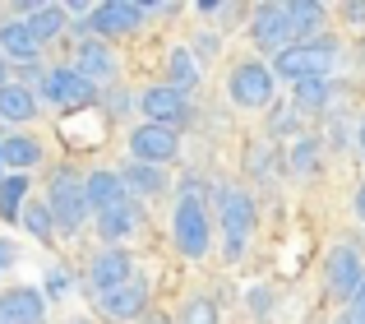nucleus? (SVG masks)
Segmentation results:
<instances>
[{
  "label": "nucleus",
  "mask_w": 365,
  "mask_h": 324,
  "mask_svg": "<svg viewBox=\"0 0 365 324\" xmlns=\"http://www.w3.org/2000/svg\"><path fill=\"white\" fill-rule=\"evenodd\" d=\"M333 70H338V37H329V33L287 46L273 61V74L282 83H292V88L296 83H310V79H333Z\"/></svg>",
  "instance_id": "f257e3e1"
},
{
  "label": "nucleus",
  "mask_w": 365,
  "mask_h": 324,
  "mask_svg": "<svg viewBox=\"0 0 365 324\" xmlns=\"http://www.w3.org/2000/svg\"><path fill=\"white\" fill-rule=\"evenodd\" d=\"M46 204H51V218H56V232H61V236L83 232L88 218H93L88 176H79L74 167H56L51 181H46Z\"/></svg>",
  "instance_id": "f03ea898"
},
{
  "label": "nucleus",
  "mask_w": 365,
  "mask_h": 324,
  "mask_svg": "<svg viewBox=\"0 0 365 324\" xmlns=\"http://www.w3.org/2000/svg\"><path fill=\"white\" fill-rule=\"evenodd\" d=\"M213 208L217 218H222V255L227 260H241L250 236H255V199H250V190L241 186H217L213 190Z\"/></svg>",
  "instance_id": "7ed1b4c3"
},
{
  "label": "nucleus",
  "mask_w": 365,
  "mask_h": 324,
  "mask_svg": "<svg viewBox=\"0 0 365 324\" xmlns=\"http://www.w3.org/2000/svg\"><path fill=\"white\" fill-rule=\"evenodd\" d=\"M171 241L185 260H204L213 250V218H208V204L199 195H176V208H171Z\"/></svg>",
  "instance_id": "20e7f679"
},
{
  "label": "nucleus",
  "mask_w": 365,
  "mask_h": 324,
  "mask_svg": "<svg viewBox=\"0 0 365 324\" xmlns=\"http://www.w3.org/2000/svg\"><path fill=\"white\" fill-rule=\"evenodd\" d=\"M37 98L46 107H65V111H88L102 102V88L93 79H83L74 65H46L42 83H37Z\"/></svg>",
  "instance_id": "39448f33"
},
{
  "label": "nucleus",
  "mask_w": 365,
  "mask_h": 324,
  "mask_svg": "<svg viewBox=\"0 0 365 324\" xmlns=\"http://www.w3.org/2000/svg\"><path fill=\"white\" fill-rule=\"evenodd\" d=\"M227 93H232V102L241 111H273V98H277V74H273V65L259 61V56L232 65V74H227Z\"/></svg>",
  "instance_id": "423d86ee"
},
{
  "label": "nucleus",
  "mask_w": 365,
  "mask_h": 324,
  "mask_svg": "<svg viewBox=\"0 0 365 324\" xmlns=\"http://www.w3.org/2000/svg\"><path fill=\"white\" fill-rule=\"evenodd\" d=\"M158 14V5H143V0H107V5H93L88 24L79 28L83 37H98V42H111V37H134L143 28V19Z\"/></svg>",
  "instance_id": "0eeeda50"
},
{
  "label": "nucleus",
  "mask_w": 365,
  "mask_h": 324,
  "mask_svg": "<svg viewBox=\"0 0 365 324\" xmlns=\"http://www.w3.org/2000/svg\"><path fill=\"white\" fill-rule=\"evenodd\" d=\"M250 42H255L259 56H282L287 46L305 42L301 28L292 24V14H287V5H259L255 14H250Z\"/></svg>",
  "instance_id": "6e6552de"
},
{
  "label": "nucleus",
  "mask_w": 365,
  "mask_h": 324,
  "mask_svg": "<svg viewBox=\"0 0 365 324\" xmlns=\"http://www.w3.org/2000/svg\"><path fill=\"white\" fill-rule=\"evenodd\" d=\"M139 111L148 126H167L180 135V126H190V116H195V107H190V93L171 88V83H148V88L139 93Z\"/></svg>",
  "instance_id": "1a4fd4ad"
},
{
  "label": "nucleus",
  "mask_w": 365,
  "mask_h": 324,
  "mask_svg": "<svg viewBox=\"0 0 365 324\" xmlns=\"http://www.w3.org/2000/svg\"><path fill=\"white\" fill-rule=\"evenodd\" d=\"M134 273L139 269H134V255L125 250V245H102L88 260V288H93V297H107V292L125 288Z\"/></svg>",
  "instance_id": "9d476101"
},
{
  "label": "nucleus",
  "mask_w": 365,
  "mask_h": 324,
  "mask_svg": "<svg viewBox=\"0 0 365 324\" xmlns=\"http://www.w3.org/2000/svg\"><path fill=\"white\" fill-rule=\"evenodd\" d=\"M324 283H329V292L338 301H351V297H356V288L365 283V260H361L356 245H347V241L333 245L329 260H324Z\"/></svg>",
  "instance_id": "9b49d317"
},
{
  "label": "nucleus",
  "mask_w": 365,
  "mask_h": 324,
  "mask_svg": "<svg viewBox=\"0 0 365 324\" xmlns=\"http://www.w3.org/2000/svg\"><path fill=\"white\" fill-rule=\"evenodd\" d=\"M130 158L134 162H153V167H167V162L180 158V135L167 126H148V121H139V126L130 130Z\"/></svg>",
  "instance_id": "f8f14e48"
},
{
  "label": "nucleus",
  "mask_w": 365,
  "mask_h": 324,
  "mask_svg": "<svg viewBox=\"0 0 365 324\" xmlns=\"http://www.w3.org/2000/svg\"><path fill=\"white\" fill-rule=\"evenodd\" d=\"M74 70L83 74V79L93 83H111L120 70L116 51H111V42H98V37H79V46H74Z\"/></svg>",
  "instance_id": "ddd939ff"
},
{
  "label": "nucleus",
  "mask_w": 365,
  "mask_h": 324,
  "mask_svg": "<svg viewBox=\"0 0 365 324\" xmlns=\"http://www.w3.org/2000/svg\"><path fill=\"white\" fill-rule=\"evenodd\" d=\"M0 56L9 65H42V42L24 19H0Z\"/></svg>",
  "instance_id": "4468645a"
},
{
  "label": "nucleus",
  "mask_w": 365,
  "mask_h": 324,
  "mask_svg": "<svg viewBox=\"0 0 365 324\" xmlns=\"http://www.w3.org/2000/svg\"><path fill=\"white\" fill-rule=\"evenodd\" d=\"M148 278L143 273H134L125 288H116V292H107V297H98V306L107 310L111 320H143L148 315Z\"/></svg>",
  "instance_id": "2eb2a0df"
},
{
  "label": "nucleus",
  "mask_w": 365,
  "mask_h": 324,
  "mask_svg": "<svg viewBox=\"0 0 365 324\" xmlns=\"http://www.w3.org/2000/svg\"><path fill=\"white\" fill-rule=\"evenodd\" d=\"M46 292L42 288H9L0 292V324H42Z\"/></svg>",
  "instance_id": "dca6fc26"
},
{
  "label": "nucleus",
  "mask_w": 365,
  "mask_h": 324,
  "mask_svg": "<svg viewBox=\"0 0 365 324\" xmlns=\"http://www.w3.org/2000/svg\"><path fill=\"white\" fill-rule=\"evenodd\" d=\"M93 227H98V236L107 245H120L125 236H134L143 227V208H139V199H125V204L116 208H107V213H98L93 218Z\"/></svg>",
  "instance_id": "f3484780"
},
{
  "label": "nucleus",
  "mask_w": 365,
  "mask_h": 324,
  "mask_svg": "<svg viewBox=\"0 0 365 324\" xmlns=\"http://www.w3.org/2000/svg\"><path fill=\"white\" fill-rule=\"evenodd\" d=\"M125 199H134V195H130V186H125V176H120L116 167L88 171V204H93V218L107 213V208H116V204H125Z\"/></svg>",
  "instance_id": "a211bd4d"
},
{
  "label": "nucleus",
  "mask_w": 365,
  "mask_h": 324,
  "mask_svg": "<svg viewBox=\"0 0 365 324\" xmlns=\"http://www.w3.org/2000/svg\"><path fill=\"white\" fill-rule=\"evenodd\" d=\"M37 111H42V98H37V88H28V83H9V88H0V121H9V126H28V121H37Z\"/></svg>",
  "instance_id": "6ab92c4d"
},
{
  "label": "nucleus",
  "mask_w": 365,
  "mask_h": 324,
  "mask_svg": "<svg viewBox=\"0 0 365 324\" xmlns=\"http://www.w3.org/2000/svg\"><path fill=\"white\" fill-rule=\"evenodd\" d=\"M120 176H125V186H130L134 199H158V195H167V186H171V176L162 167H153V162H134V158L120 167Z\"/></svg>",
  "instance_id": "aec40b11"
},
{
  "label": "nucleus",
  "mask_w": 365,
  "mask_h": 324,
  "mask_svg": "<svg viewBox=\"0 0 365 324\" xmlns=\"http://www.w3.org/2000/svg\"><path fill=\"white\" fill-rule=\"evenodd\" d=\"M338 88H333V79H310V83H296L292 88V107L301 111V116H324V111L338 107Z\"/></svg>",
  "instance_id": "412c9836"
},
{
  "label": "nucleus",
  "mask_w": 365,
  "mask_h": 324,
  "mask_svg": "<svg viewBox=\"0 0 365 324\" xmlns=\"http://www.w3.org/2000/svg\"><path fill=\"white\" fill-rule=\"evenodd\" d=\"M199 79H204V70H199L195 46H171V51H167V83L180 88V93H195Z\"/></svg>",
  "instance_id": "4be33fe9"
},
{
  "label": "nucleus",
  "mask_w": 365,
  "mask_h": 324,
  "mask_svg": "<svg viewBox=\"0 0 365 324\" xmlns=\"http://www.w3.org/2000/svg\"><path fill=\"white\" fill-rule=\"evenodd\" d=\"M28 199H33L28 171H5V176H0V218H5V223H19V213H24Z\"/></svg>",
  "instance_id": "5701e85b"
},
{
  "label": "nucleus",
  "mask_w": 365,
  "mask_h": 324,
  "mask_svg": "<svg viewBox=\"0 0 365 324\" xmlns=\"http://www.w3.org/2000/svg\"><path fill=\"white\" fill-rule=\"evenodd\" d=\"M24 24L33 28V37L46 46V42H56V37H65V24H70V9H65V5H42V0H37V5H33V14H28Z\"/></svg>",
  "instance_id": "b1692460"
},
{
  "label": "nucleus",
  "mask_w": 365,
  "mask_h": 324,
  "mask_svg": "<svg viewBox=\"0 0 365 324\" xmlns=\"http://www.w3.org/2000/svg\"><path fill=\"white\" fill-rule=\"evenodd\" d=\"M0 162L9 171H28V167L42 162V144L33 135H9V139H0Z\"/></svg>",
  "instance_id": "393cba45"
},
{
  "label": "nucleus",
  "mask_w": 365,
  "mask_h": 324,
  "mask_svg": "<svg viewBox=\"0 0 365 324\" xmlns=\"http://www.w3.org/2000/svg\"><path fill=\"white\" fill-rule=\"evenodd\" d=\"M19 227H24L28 236H37V241H56V218H51V204H46V199H28L24 204V213H19Z\"/></svg>",
  "instance_id": "a878e982"
},
{
  "label": "nucleus",
  "mask_w": 365,
  "mask_h": 324,
  "mask_svg": "<svg viewBox=\"0 0 365 324\" xmlns=\"http://www.w3.org/2000/svg\"><path fill=\"white\" fill-rule=\"evenodd\" d=\"M319 158H324V144L310 139V135H301L292 148H287V167H292L296 176H314V171H319Z\"/></svg>",
  "instance_id": "bb28decb"
},
{
  "label": "nucleus",
  "mask_w": 365,
  "mask_h": 324,
  "mask_svg": "<svg viewBox=\"0 0 365 324\" xmlns=\"http://www.w3.org/2000/svg\"><path fill=\"white\" fill-rule=\"evenodd\" d=\"M282 5H287V14H292V24L301 28V37H319V24H324V14H329L319 0H282Z\"/></svg>",
  "instance_id": "cd10ccee"
},
{
  "label": "nucleus",
  "mask_w": 365,
  "mask_h": 324,
  "mask_svg": "<svg viewBox=\"0 0 365 324\" xmlns=\"http://www.w3.org/2000/svg\"><path fill=\"white\" fill-rule=\"evenodd\" d=\"M268 130H273L277 139H292V144H296V139H301V111H296L292 102H287V107L273 102V111H268Z\"/></svg>",
  "instance_id": "c85d7f7f"
},
{
  "label": "nucleus",
  "mask_w": 365,
  "mask_h": 324,
  "mask_svg": "<svg viewBox=\"0 0 365 324\" xmlns=\"http://www.w3.org/2000/svg\"><path fill=\"white\" fill-rule=\"evenodd\" d=\"M180 324H222V310L213 297H190L180 306Z\"/></svg>",
  "instance_id": "c756f323"
},
{
  "label": "nucleus",
  "mask_w": 365,
  "mask_h": 324,
  "mask_svg": "<svg viewBox=\"0 0 365 324\" xmlns=\"http://www.w3.org/2000/svg\"><path fill=\"white\" fill-rule=\"evenodd\" d=\"M134 107H139V98H130L125 88H107V93H102V111H107L111 121H125Z\"/></svg>",
  "instance_id": "7c9ffc66"
},
{
  "label": "nucleus",
  "mask_w": 365,
  "mask_h": 324,
  "mask_svg": "<svg viewBox=\"0 0 365 324\" xmlns=\"http://www.w3.org/2000/svg\"><path fill=\"white\" fill-rule=\"evenodd\" d=\"M245 171L259 176V181H268V171H273V148H268V144L250 148V153H245Z\"/></svg>",
  "instance_id": "2f4dec72"
},
{
  "label": "nucleus",
  "mask_w": 365,
  "mask_h": 324,
  "mask_svg": "<svg viewBox=\"0 0 365 324\" xmlns=\"http://www.w3.org/2000/svg\"><path fill=\"white\" fill-rule=\"evenodd\" d=\"M42 292H46L51 301H61V297H70V292H74V278H70L65 269H46V283H42Z\"/></svg>",
  "instance_id": "473e14b6"
},
{
  "label": "nucleus",
  "mask_w": 365,
  "mask_h": 324,
  "mask_svg": "<svg viewBox=\"0 0 365 324\" xmlns=\"http://www.w3.org/2000/svg\"><path fill=\"white\" fill-rule=\"evenodd\" d=\"M250 310H255V315H268V310H273V288H268V283H259V288H250Z\"/></svg>",
  "instance_id": "72a5a7b5"
},
{
  "label": "nucleus",
  "mask_w": 365,
  "mask_h": 324,
  "mask_svg": "<svg viewBox=\"0 0 365 324\" xmlns=\"http://www.w3.org/2000/svg\"><path fill=\"white\" fill-rule=\"evenodd\" d=\"M342 320H347V324H365V283L356 288V297L347 301V315H342Z\"/></svg>",
  "instance_id": "f704fd0d"
},
{
  "label": "nucleus",
  "mask_w": 365,
  "mask_h": 324,
  "mask_svg": "<svg viewBox=\"0 0 365 324\" xmlns=\"http://www.w3.org/2000/svg\"><path fill=\"white\" fill-rule=\"evenodd\" d=\"M14 264H19V245L9 236H0V269H14Z\"/></svg>",
  "instance_id": "c9c22d12"
},
{
  "label": "nucleus",
  "mask_w": 365,
  "mask_h": 324,
  "mask_svg": "<svg viewBox=\"0 0 365 324\" xmlns=\"http://www.w3.org/2000/svg\"><path fill=\"white\" fill-rule=\"evenodd\" d=\"M342 19H347V24H365V0H356V5H342Z\"/></svg>",
  "instance_id": "e433bc0d"
},
{
  "label": "nucleus",
  "mask_w": 365,
  "mask_h": 324,
  "mask_svg": "<svg viewBox=\"0 0 365 324\" xmlns=\"http://www.w3.org/2000/svg\"><path fill=\"white\" fill-rule=\"evenodd\" d=\"M9 74H14V65H9L5 56H0V88H9V83H14V79H9Z\"/></svg>",
  "instance_id": "4c0bfd02"
},
{
  "label": "nucleus",
  "mask_w": 365,
  "mask_h": 324,
  "mask_svg": "<svg viewBox=\"0 0 365 324\" xmlns=\"http://www.w3.org/2000/svg\"><path fill=\"white\" fill-rule=\"evenodd\" d=\"M356 218L365 223V181H361V190H356Z\"/></svg>",
  "instance_id": "58836bf2"
},
{
  "label": "nucleus",
  "mask_w": 365,
  "mask_h": 324,
  "mask_svg": "<svg viewBox=\"0 0 365 324\" xmlns=\"http://www.w3.org/2000/svg\"><path fill=\"white\" fill-rule=\"evenodd\" d=\"M356 148H361V158H365V116L356 121Z\"/></svg>",
  "instance_id": "ea45409f"
},
{
  "label": "nucleus",
  "mask_w": 365,
  "mask_h": 324,
  "mask_svg": "<svg viewBox=\"0 0 365 324\" xmlns=\"http://www.w3.org/2000/svg\"><path fill=\"white\" fill-rule=\"evenodd\" d=\"M143 324H171V315H162V310H148V320Z\"/></svg>",
  "instance_id": "a19ab883"
},
{
  "label": "nucleus",
  "mask_w": 365,
  "mask_h": 324,
  "mask_svg": "<svg viewBox=\"0 0 365 324\" xmlns=\"http://www.w3.org/2000/svg\"><path fill=\"white\" fill-rule=\"evenodd\" d=\"M361 61H365V42H361Z\"/></svg>",
  "instance_id": "79ce46f5"
},
{
  "label": "nucleus",
  "mask_w": 365,
  "mask_h": 324,
  "mask_svg": "<svg viewBox=\"0 0 365 324\" xmlns=\"http://www.w3.org/2000/svg\"><path fill=\"white\" fill-rule=\"evenodd\" d=\"M70 324H88V320H70Z\"/></svg>",
  "instance_id": "37998d69"
},
{
  "label": "nucleus",
  "mask_w": 365,
  "mask_h": 324,
  "mask_svg": "<svg viewBox=\"0 0 365 324\" xmlns=\"http://www.w3.org/2000/svg\"><path fill=\"white\" fill-rule=\"evenodd\" d=\"M0 167H5V162H0Z\"/></svg>",
  "instance_id": "c03bdc74"
}]
</instances>
